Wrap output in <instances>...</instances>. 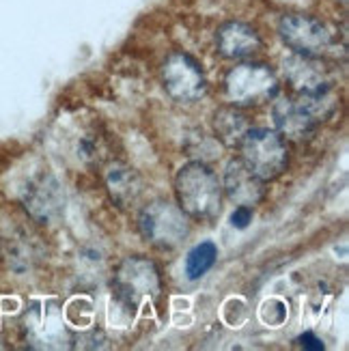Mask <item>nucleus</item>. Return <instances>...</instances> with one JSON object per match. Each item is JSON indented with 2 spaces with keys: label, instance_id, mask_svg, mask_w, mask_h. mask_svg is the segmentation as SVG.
Here are the masks:
<instances>
[{
  "label": "nucleus",
  "instance_id": "nucleus-1",
  "mask_svg": "<svg viewBox=\"0 0 349 351\" xmlns=\"http://www.w3.org/2000/svg\"><path fill=\"white\" fill-rule=\"evenodd\" d=\"M179 207L194 220H211L222 209V181L205 162H188L175 177Z\"/></svg>",
  "mask_w": 349,
  "mask_h": 351
},
{
  "label": "nucleus",
  "instance_id": "nucleus-3",
  "mask_svg": "<svg viewBox=\"0 0 349 351\" xmlns=\"http://www.w3.org/2000/svg\"><path fill=\"white\" fill-rule=\"evenodd\" d=\"M278 78L263 63H241L233 67L224 78L226 97L237 108L259 106L278 95Z\"/></svg>",
  "mask_w": 349,
  "mask_h": 351
},
{
  "label": "nucleus",
  "instance_id": "nucleus-6",
  "mask_svg": "<svg viewBox=\"0 0 349 351\" xmlns=\"http://www.w3.org/2000/svg\"><path fill=\"white\" fill-rule=\"evenodd\" d=\"M166 93L179 104L199 101L207 93V78L201 63L186 52H173L162 65Z\"/></svg>",
  "mask_w": 349,
  "mask_h": 351
},
{
  "label": "nucleus",
  "instance_id": "nucleus-12",
  "mask_svg": "<svg viewBox=\"0 0 349 351\" xmlns=\"http://www.w3.org/2000/svg\"><path fill=\"white\" fill-rule=\"evenodd\" d=\"M272 119H274L276 132L287 141H304L315 132L317 121L304 110L298 99H278L272 106Z\"/></svg>",
  "mask_w": 349,
  "mask_h": 351
},
{
  "label": "nucleus",
  "instance_id": "nucleus-5",
  "mask_svg": "<svg viewBox=\"0 0 349 351\" xmlns=\"http://www.w3.org/2000/svg\"><path fill=\"white\" fill-rule=\"evenodd\" d=\"M139 228L143 237L158 248H177L188 237V216L179 205L171 201L149 203L139 216Z\"/></svg>",
  "mask_w": 349,
  "mask_h": 351
},
{
  "label": "nucleus",
  "instance_id": "nucleus-14",
  "mask_svg": "<svg viewBox=\"0 0 349 351\" xmlns=\"http://www.w3.org/2000/svg\"><path fill=\"white\" fill-rule=\"evenodd\" d=\"M248 130H250L248 117L241 112L237 106H233V104L226 106V108H220L214 114V132H216V138L222 145H226V147L239 145Z\"/></svg>",
  "mask_w": 349,
  "mask_h": 351
},
{
  "label": "nucleus",
  "instance_id": "nucleus-15",
  "mask_svg": "<svg viewBox=\"0 0 349 351\" xmlns=\"http://www.w3.org/2000/svg\"><path fill=\"white\" fill-rule=\"evenodd\" d=\"M218 246L214 241H201L186 256V276L188 280H199L216 265Z\"/></svg>",
  "mask_w": 349,
  "mask_h": 351
},
{
  "label": "nucleus",
  "instance_id": "nucleus-17",
  "mask_svg": "<svg viewBox=\"0 0 349 351\" xmlns=\"http://www.w3.org/2000/svg\"><path fill=\"white\" fill-rule=\"evenodd\" d=\"M250 222H252V207L237 205V209L231 213V224L235 228H246Z\"/></svg>",
  "mask_w": 349,
  "mask_h": 351
},
{
  "label": "nucleus",
  "instance_id": "nucleus-4",
  "mask_svg": "<svg viewBox=\"0 0 349 351\" xmlns=\"http://www.w3.org/2000/svg\"><path fill=\"white\" fill-rule=\"evenodd\" d=\"M112 287L117 298L130 308L141 306L149 298L154 300L162 291V278L158 265L147 256H128L115 269Z\"/></svg>",
  "mask_w": 349,
  "mask_h": 351
},
{
  "label": "nucleus",
  "instance_id": "nucleus-9",
  "mask_svg": "<svg viewBox=\"0 0 349 351\" xmlns=\"http://www.w3.org/2000/svg\"><path fill=\"white\" fill-rule=\"evenodd\" d=\"M282 71L287 82L291 84V88L298 95H309L315 90H322L332 86L330 73L326 65L320 60V56H306V54H296L285 58Z\"/></svg>",
  "mask_w": 349,
  "mask_h": 351
},
{
  "label": "nucleus",
  "instance_id": "nucleus-16",
  "mask_svg": "<svg viewBox=\"0 0 349 351\" xmlns=\"http://www.w3.org/2000/svg\"><path fill=\"white\" fill-rule=\"evenodd\" d=\"M97 149H99V145L95 143L93 134H84L82 138H78V145H75V154H78L80 160L91 162V160L97 158Z\"/></svg>",
  "mask_w": 349,
  "mask_h": 351
},
{
  "label": "nucleus",
  "instance_id": "nucleus-7",
  "mask_svg": "<svg viewBox=\"0 0 349 351\" xmlns=\"http://www.w3.org/2000/svg\"><path fill=\"white\" fill-rule=\"evenodd\" d=\"M278 35L285 41L287 48H291V52L306 54V56H320V58L332 48V43H335L332 30L322 20L313 18V15H304V13L285 15L278 24Z\"/></svg>",
  "mask_w": 349,
  "mask_h": 351
},
{
  "label": "nucleus",
  "instance_id": "nucleus-2",
  "mask_svg": "<svg viewBox=\"0 0 349 351\" xmlns=\"http://www.w3.org/2000/svg\"><path fill=\"white\" fill-rule=\"evenodd\" d=\"M241 162L261 181L278 179L289 166V149L276 130L256 128L248 130L239 143Z\"/></svg>",
  "mask_w": 349,
  "mask_h": 351
},
{
  "label": "nucleus",
  "instance_id": "nucleus-18",
  "mask_svg": "<svg viewBox=\"0 0 349 351\" xmlns=\"http://www.w3.org/2000/svg\"><path fill=\"white\" fill-rule=\"evenodd\" d=\"M298 345L300 347H304V349H311V351H320V349H324V343L315 337V334H311V332H306V334H302V337L298 339Z\"/></svg>",
  "mask_w": 349,
  "mask_h": 351
},
{
  "label": "nucleus",
  "instance_id": "nucleus-10",
  "mask_svg": "<svg viewBox=\"0 0 349 351\" xmlns=\"http://www.w3.org/2000/svg\"><path fill=\"white\" fill-rule=\"evenodd\" d=\"M222 190L235 205L254 207L265 196V181L256 177L241 160H231L224 169Z\"/></svg>",
  "mask_w": 349,
  "mask_h": 351
},
{
  "label": "nucleus",
  "instance_id": "nucleus-13",
  "mask_svg": "<svg viewBox=\"0 0 349 351\" xmlns=\"http://www.w3.org/2000/svg\"><path fill=\"white\" fill-rule=\"evenodd\" d=\"M104 181H106V188H108V194L112 201L119 207H130L141 198L143 194V179L141 175L136 173L132 166L128 164H110L108 169L104 173Z\"/></svg>",
  "mask_w": 349,
  "mask_h": 351
},
{
  "label": "nucleus",
  "instance_id": "nucleus-8",
  "mask_svg": "<svg viewBox=\"0 0 349 351\" xmlns=\"http://www.w3.org/2000/svg\"><path fill=\"white\" fill-rule=\"evenodd\" d=\"M22 205L33 220L41 224H50L56 218H60V213L65 209L63 186L50 173L37 175L26 183L22 192Z\"/></svg>",
  "mask_w": 349,
  "mask_h": 351
},
{
  "label": "nucleus",
  "instance_id": "nucleus-11",
  "mask_svg": "<svg viewBox=\"0 0 349 351\" xmlns=\"http://www.w3.org/2000/svg\"><path fill=\"white\" fill-rule=\"evenodd\" d=\"M216 48L224 58L241 60L250 58L261 50L259 33L244 22H224L216 33Z\"/></svg>",
  "mask_w": 349,
  "mask_h": 351
}]
</instances>
